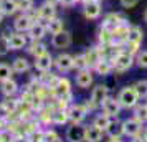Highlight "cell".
Here are the masks:
<instances>
[{"mask_svg":"<svg viewBox=\"0 0 147 142\" xmlns=\"http://www.w3.org/2000/svg\"><path fill=\"white\" fill-rule=\"evenodd\" d=\"M111 58H113V65H114V71L116 73H126L136 65V56L131 55L129 51H126V48H119L117 51L114 50Z\"/></svg>","mask_w":147,"mask_h":142,"instance_id":"1","label":"cell"},{"mask_svg":"<svg viewBox=\"0 0 147 142\" xmlns=\"http://www.w3.org/2000/svg\"><path fill=\"white\" fill-rule=\"evenodd\" d=\"M47 3H50V5H55V7H58L60 5V0H45Z\"/></svg>","mask_w":147,"mask_h":142,"instance_id":"43","label":"cell"},{"mask_svg":"<svg viewBox=\"0 0 147 142\" xmlns=\"http://www.w3.org/2000/svg\"><path fill=\"white\" fill-rule=\"evenodd\" d=\"M10 53V45H8V35L2 33L0 35V56H5Z\"/></svg>","mask_w":147,"mask_h":142,"instance_id":"36","label":"cell"},{"mask_svg":"<svg viewBox=\"0 0 147 142\" xmlns=\"http://www.w3.org/2000/svg\"><path fill=\"white\" fill-rule=\"evenodd\" d=\"M99 2H104V0H99Z\"/></svg>","mask_w":147,"mask_h":142,"instance_id":"50","label":"cell"},{"mask_svg":"<svg viewBox=\"0 0 147 142\" xmlns=\"http://www.w3.org/2000/svg\"><path fill=\"white\" fill-rule=\"evenodd\" d=\"M122 127H124V135L127 137H137L140 134V129H142V122L137 121L136 117H131V119H126L122 121Z\"/></svg>","mask_w":147,"mask_h":142,"instance_id":"18","label":"cell"},{"mask_svg":"<svg viewBox=\"0 0 147 142\" xmlns=\"http://www.w3.org/2000/svg\"><path fill=\"white\" fill-rule=\"evenodd\" d=\"M107 142H122V141H121V137H111V141Z\"/></svg>","mask_w":147,"mask_h":142,"instance_id":"46","label":"cell"},{"mask_svg":"<svg viewBox=\"0 0 147 142\" xmlns=\"http://www.w3.org/2000/svg\"><path fill=\"white\" fill-rule=\"evenodd\" d=\"M142 20H144V23H147V8L142 12Z\"/></svg>","mask_w":147,"mask_h":142,"instance_id":"45","label":"cell"},{"mask_svg":"<svg viewBox=\"0 0 147 142\" xmlns=\"http://www.w3.org/2000/svg\"><path fill=\"white\" fill-rule=\"evenodd\" d=\"M124 23H129L127 22V17L126 15H122L121 12H109L102 17V22H101V27L106 28V30H114L116 27H119V25H124Z\"/></svg>","mask_w":147,"mask_h":142,"instance_id":"6","label":"cell"},{"mask_svg":"<svg viewBox=\"0 0 147 142\" xmlns=\"http://www.w3.org/2000/svg\"><path fill=\"white\" fill-rule=\"evenodd\" d=\"M0 142H8V135H7L5 131H3V132H0Z\"/></svg>","mask_w":147,"mask_h":142,"instance_id":"42","label":"cell"},{"mask_svg":"<svg viewBox=\"0 0 147 142\" xmlns=\"http://www.w3.org/2000/svg\"><path fill=\"white\" fill-rule=\"evenodd\" d=\"M73 43V36L68 32L66 28L60 32L56 35H51V46L56 48V50H65V48H69V45Z\"/></svg>","mask_w":147,"mask_h":142,"instance_id":"13","label":"cell"},{"mask_svg":"<svg viewBox=\"0 0 147 142\" xmlns=\"http://www.w3.org/2000/svg\"><path fill=\"white\" fill-rule=\"evenodd\" d=\"M84 56H86V61H88V68H91V69H93V68L96 66V63L102 58V55H101L98 46L88 48L86 51H84Z\"/></svg>","mask_w":147,"mask_h":142,"instance_id":"25","label":"cell"},{"mask_svg":"<svg viewBox=\"0 0 147 142\" xmlns=\"http://www.w3.org/2000/svg\"><path fill=\"white\" fill-rule=\"evenodd\" d=\"M101 109H102V112L104 114H107L111 119H116L117 116H119L121 109H122V106H121V102L117 101V98H106V101L101 104Z\"/></svg>","mask_w":147,"mask_h":142,"instance_id":"14","label":"cell"},{"mask_svg":"<svg viewBox=\"0 0 147 142\" xmlns=\"http://www.w3.org/2000/svg\"><path fill=\"white\" fill-rule=\"evenodd\" d=\"M5 129V117H0V132H3Z\"/></svg>","mask_w":147,"mask_h":142,"instance_id":"44","label":"cell"},{"mask_svg":"<svg viewBox=\"0 0 147 142\" xmlns=\"http://www.w3.org/2000/svg\"><path fill=\"white\" fill-rule=\"evenodd\" d=\"M102 139V131L96 126H86V132H84V141L86 142H101Z\"/></svg>","mask_w":147,"mask_h":142,"instance_id":"27","label":"cell"},{"mask_svg":"<svg viewBox=\"0 0 147 142\" xmlns=\"http://www.w3.org/2000/svg\"><path fill=\"white\" fill-rule=\"evenodd\" d=\"M139 3V0H119V5L122 8H134Z\"/></svg>","mask_w":147,"mask_h":142,"instance_id":"39","label":"cell"},{"mask_svg":"<svg viewBox=\"0 0 147 142\" xmlns=\"http://www.w3.org/2000/svg\"><path fill=\"white\" fill-rule=\"evenodd\" d=\"M89 2H93V0H78V3H81V5H84V3H89Z\"/></svg>","mask_w":147,"mask_h":142,"instance_id":"47","label":"cell"},{"mask_svg":"<svg viewBox=\"0 0 147 142\" xmlns=\"http://www.w3.org/2000/svg\"><path fill=\"white\" fill-rule=\"evenodd\" d=\"M30 142H45V131H33L30 137H28Z\"/></svg>","mask_w":147,"mask_h":142,"instance_id":"38","label":"cell"},{"mask_svg":"<svg viewBox=\"0 0 147 142\" xmlns=\"http://www.w3.org/2000/svg\"><path fill=\"white\" fill-rule=\"evenodd\" d=\"M93 71L99 76H109L114 71L113 58H111V56H102V58L96 63V66L93 68Z\"/></svg>","mask_w":147,"mask_h":142,"instance_id":"17","label":"cell"},{"mask_svg":"<svg viewBox=\"0 0 147 142\" xmlns=\"http://www.w3.org/2000/svg\"><path fill=\"white\" fill-rule=\"evenodd\" d=\"M139 99H147V79H139L132 84Z\"/></svg>","mask_w":147,"mask_h":142,"instance_id":"32","label":"cell"},{"mask_svg":"<svg viewBox=\"0 0 147 142\" xmlns=\"http://www.w3.org/2000/svg\"><path fill=\"white\" fill-rule=\"evenodd\" d=\"M32 2H35V0H32Z\"/></svg>","mask_w":147,"mask_h":142,"instance_id":"51","label":"cell"},{"mask_svg":"<svg viewBox=\"0 0 147 142\" xmlns=\"http://www.w3.org/2000/svg\"><path fill=\"white\" fill-rule=\"evenodd\" d=\"M142 41H144V30L137 25H131L129 28V33H127V40H126V51H129L131 55H136L140 51V46H142Z\"/></svg>","mask_w":147,"mask_h":142,"instance_id":"2","label":"cell"},{"mask_svg":"<svg viewBox=\"0 0 147 142\" xmlns=\"http://www.w3.org/2000/svg\"><path fill=\"white\" fill-rule=\"evenodd\" d=\"M111 121H113V119H111V117H109L107 114H104V112H101V114H98L96 117H94V122H93V124L96 126V127H99L101 131L104 132V131H106V129L109 127V124H111Z\"/></svg>","mask_w":147,"mask_h":142,"instance_id":"30","label":"cell"},{"mask_svg":"<svg viewBox=\"0 0 147 142\" xmlns=\"http://www.w3.org/2000/svg\"><path fill=\"white\" fill-rule=\"evenodd\" d=\"M144 139H146V142H147V127H146V132H144Z\"/></svg>","mask_w":147,"mask_h":142,"instance_id":"49","label":"cell"},{"mask_svg":"<svg viewBox=\"0 0 147 142\" xmlns=\"http://www.w3.org/2000/svg\"><path fill=\"white\" fill-rule=\"evenodd\" d=\"M78 3V0H60V5L65 8H71Z\"/></svg>","mask_w":147,"mask_h":142,"instance_id":"41","label":"cell"},{"mask_svg":"<svg viewBox=\"0 0 147 142\" xmlns=\"http://www.w3.org/2000/svg\"><path fill=\"white\" fill-rule=\"evenodd\" d=\"M58 135L55 131H45V142H56Z\"/></svg>","mask_w":147,"mask_h":142,"instance_id":"40","label":"cell"},{"mask_svg":"<svg viewBox=\"0 0 147 142\" xmlns=\"http://www.w3.org/2000/svg\"><path fill=\"white\" fill-rule=\"evenodd\" d=\"M35 22H36V18L33 15V10L28 13H18L13 17V30L22 32V33H28V30L33 27Z\"/></svg>","mask_w":147,"mask_h":142,"instance_id":"5","label":"cell"},{"mask_svg":"<svg viewBox=\"0 0 147 142\" xmlns=\"http://www.w3.org/2000/svg\"><path fill=\"white\" fill-rule=\"evenodd\" d=\"M53 65H55V56L50 53V51L40 55V56H36L35 61H33V66H35V69H36L38 73H47V71H51Z\"/></svg>","mask_w":147,"mask_h":142,"instance_id":"11","label":"cell"},{"mask_svg":"<svg viewBox=\"0 0 147 142\" xmlns=\"http://www.w3.org/2000/svg\"><path fill=\"white\" fill-rule=\"evenodd\" d=\"M101 15H102V2L99 0H93L83 5V17L86 20H99Z\"/></svg>","mask_w":147,"mask_h":142,"instance_id":"8","label":"cell"},{"mask_svg":"<svg viewBox=\"0 0 147 142\" xmlns=\"http://www.w3.org/2000/svg\"><path fill=\"white\" fill-rule=\"evenodd\" d=\"M0 10L5 17H15L20 13L18 10V0H2L0 2Z\"/></svg>","mask_w":147,"mask_h":142,"instance_id":"21","label":"cell"},{"mask_svg":"<svg viewBox=\"0 0 147 142\" xmlns=\"http://www.w3.org/2000/svg\"><path fill=\"white\" fill-rule=\"evenodd\" d=\"M33 15L36 20L40 22H50L51 18H55V17H58V13H56V7L55 5H50V3H47V2H43V3H40L38 7L33 8Z\"/></svg>","mask_w":147,"mask_h":142,"instance_id":"7","label":"cell"},{"mask_svg":"<svg viewBox=\"0 0 147 142\" xmlns=\"http://www.w3.org/2000/svg\"><path fill=\"white\" fill-rule=\"evenodd\" d=\"M45 25H47V32L50 35H56V33H60V32H63V30H65V20H63V18H60V17H55V18H51V20L47 22Z\"/></svg>","mask_w":147,"mask_h":142,"instance_id":"26","label":"cell"},{"mask_svg":"<svg viewBox=\"0 0 147 142\" xmlns=\"http://www.w3.org/2000/svg\"><path fill=\"white\" fill-rule=\"evenodd\" d=\"M28 35L22 33V32H12L8 35V45H10V51H20L23 48L28 46Z\"/></svg>","mask_w":147,"mask_h":142,"instance_id":"10","label":"cell"},{"mask_svg":"<svg viewBox=\"0 0 147 142\" xmlns=\"http://www.w3.org/2000/svg\"><path fill=\"white\" fill-rule=\"evenodd\" d=\"M106 98H109V88L106 84H96L91 91V102L98 108L106 101Z\"/></svg>","mask_w":147,"mask_h":142,"instance_id":"16","label":"cell"},{"mask_svg":"<svg viewBox=\"0 0 147 142\" xmlns=\"http://www.w3.org/2000/svg\"><path fill=\"white\" fill-rule=\"evenodd\" d=\"M106 132L109 134V137H121V135H124V127H122V122L117 121V117L111 121L109 124V127L106 129Z\"/></svg>","mask_w":147,"mask_h":142,"instance_id":"28","label":"cell"},{"mask_svg":"<svg viewBox=\"0 0 147 142\" xmlns=\"http://www.w3.org/2000/svg\"><path fill=\"white\" fill-rule=\"evenodd\" d=\"M13 76V68L8 63H0V83L5 81V79H10Z\"/></svg>","mask_w":147,"mask_h":142,"instance_id":"34","label":"cell"},{"mask_svg":"<svg viewBox=\"0 0 147 142\" xmlns=\"http://www.w3.org/2000/svg\"><path fill=\"white\" fill-rule=\"evenodd\" d=\"M0 91H2V94L5 98H12V96H15L18 93V83L15 81L13 78L5 79V81L0 83Z\"/></svg>","mask_w":147,"mask_h":142,"instance_id":"22","label":"cell"},{"mask_svg":"<svg viewBox=\"0 0 147 142\" xmlns=\"http://www.w3.org/2000/svg\"><path fill=\"white\" fill-rule=\"evenodd\" d=\"M134 117H136L137 121H140L142 124L147 122V102L137 104V106L134 108Z\"/></svg>","mask_w":147,"mask_h":142,"instance_id":"31","label":"cell"},{"mask_svg":"<svg viewBox=\"0 0 147 142\" xmlns=\"http://www.w3.org/2000/svg\"><path fill=\"white\" fill-rule=\"evenodd\" d=\"M98 45H111V32L99 27L98 32Z\"/></svg>","mask_w":147,"mask_h":142,"instance_id":"35","label":"cell"},{"mask_svg":"<svg viewBox=\"0 0 147 142\" xmlns=\"http://www.w3.org/2000/svg\"><path fill=\"white\" fill-rule=\"evenodd\" d=\"M3 18H5V15L2 13V10H0V23H2V22H3Z\"/></svg>","mask_w":147,"mask_h":142,"instance_id":"48","label":"cell"},{"mask_svg":"<svg viewBox=\"0 0 147 142\" xmlns=\"http://www.w3.org/2000/svg\"><path fill=\"white\" fill-rule=\"evenodd\" d=\"M84 132L86 127L81 124H71V127L66 131V141L68 142H83L84 141Z\"/></svg>","mask_w":147,"mask_h":142,"instance_id":"19","label":"cell"},{"mask_svg":"<svg viewBox=\"0 0 147 142\" xmlns=\"http://www.w3.org/2000/svg\"><path fill=\"white\" fill-rule=\"evenodd\" d=\"M47 25H45V22H40L36 20L33 23V27L28 30V40H43L45 36H47Z\"/></svg>","mask_w":147,"mask_h":142,"instance_id":"20","label":"cell"},{"mask_svg":"<svg viewBox=\"0 0 147 142\" xmlns=\"http://www.w3.org/2000/svg\"><path fill=\"white\" fill-rule=\"evenodd\" d=\"M51 94L55 96V99L71 101V81L68 79L66 76H60L56 84H55V88L51 89Z\"/></svg>","mask_w":147,"mask_h":142,"instance_id":"4","label":"cell"},{"mask_svg":"<svg viewBox=\"0 0 147 142\" xmlns=\"http://www.w3.org/2000/svg\"><path fill=\"white\" fill-rule=\"evenodd\" d=\"M68 121H69L68 109H55L53 111V124L61 126V124H66Z\"/></svg>","mask_w":147,"mask_h":142,"instance_id":"29","label":"cell"},{"mask_svg":"<svg viewBox=\"0 0 147 142\" xmlns=\"http://www.w3.org/2000/svg\"><path fill=\"white\" fill-rule=\"evenodd\" d=\"M27 51L32 55L33 58H36V56H40V55L47 53L48 48H47V45L43 43V40H30L28 41V46H27Z\"/></svg>","mask_w":147,"mask_h":142,"instance_id":"23","label":"cell"},{"mask_svg":"<svg viewBox=\"0 0 147 142\" xmlns=\"http://www.w3.org/2000/svg\"><path fill=\"white\" fill-rule=\"evenodd\" d=\"M136 65L142 69H147V50H140L136 55Z\"/></svg>","mask_w":147,"mask_h":142,"instance_id":"37","label":"cell"},{"mask_svg":"<svg viewBox=\"0 0 147 142\" xmlns=\"http://www.w3.org/2000/svg\"><path fill=\"white\" fill-rule=\"evenodd\" d=\"M74 81H76V86L81 89H88L93 86L94 83V71L91 68H86V69H80L78 73H76V78H74Z\"/></svg>","mask_w":147,"mask_h":142,"instance_id":"12","label":"cell"},{"mask_svg":"<svg viewBox=\"0 0 147 142\" xmlns=\"http://www.w3.org/2000/svg\"><path fill=\"white\" fill-rule=\"evenodd\" d=\"M0 2H2V0H0Z\"/></svg>","mask_w":147,"mask_h":142,"instance_id":"52","label":"cell"},{"mask_svg":"<svg viewBox=\"0 0 147 142\" xmlns=\"http://www.w3.org/2000/svg\"><path fill=\"white\" fill-rule=\"evenodd\" d=\"M86 114L88 109L84 104H69V108H68V116H69L71 124H81L84 121Z\"/></svg>","mask_w":147,"mask_h":142,"instance_id":"15","label":"cell"},{"mask_svg":"<svg viewBox=\"0 0 147 142\" xmlns=\"http://www.w3.org/2000/svg\"><path fill=\"white\" fill-rule=\"evenodd\" d=\"M53 68H56V71L58 73H68V71H71V69H74L73 66V55H69V53H60V55H56L55 56V65Z\"/></svg>","mask_w":147,"mask_h":142,"instance_id":"9","label":"cell"},{"mask_svg":"<svg viewBox=\"0 0 147 142\" xmlns=\"http://www.w3.org/2000/svg\"><path fill=\"white\" fill-rule=\"evenodd\" d=\"M117 101L121 102L122 109H134L139 104V96L136 93L134 86H124L117 94Z\"/></svg>","mask_w":147,"mask_h":142,"instance_id":"3","label":"cell"},{"mask_svg":"<svg viewBox=\"0 0 147 142\" xmlns=\"http://www.w3.org/2000/svg\"><path fill=\"white\" fill-rule=\"evenodd\" d=\"M73 66H74L76 71H80V69H86V68H88V61H86L84 53L73 55Z\"/></svg>","mask_w":147,"mask_h":142,"instance_id":"33","label":"cell"},{"mask_svg":"<svg viewBox=\"0 0 147 142\" xmlns=\"http://www.w3.org/2000/svg\"><path fill=\"white\" fill-rule=\"evenodd\" d=\"M12 68H13V73H18V75H23V73H28L30 71V61L25 58V56H17L13 61H12Z\"/></svg>","mask_w":147,"mask_h":142,"instance_id":"24","label":"cell"}]
</instances>
